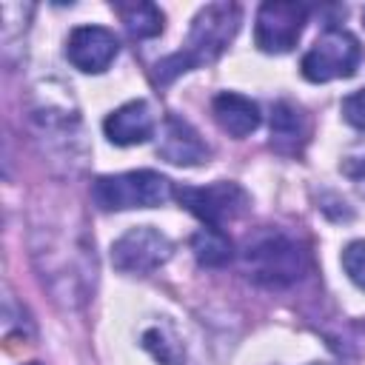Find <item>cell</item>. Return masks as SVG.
Returning a JSON list of instances; mask_svg holds the SVG:
<instances>
[{
	"label": "cell",
	"instance_id": "6da1fadb",
	"mask_svg": "<svg viewBox=\"0 0 365 365\" xmlns=\"http://www.w3.org/2000/svg\"><path fill=\"white\" fill-rule=\"evenodd\" d=\"M237 29H240V6H234V3H211V6L200 9V14L191 23L185 48L157 63V68H154L157 83L165 86L177 74L191 71L200 63L217 60L225 51V46L234 40Z\"/></svg>",
	"mask_w": 365,
	"mask_h": 365
},
{
	"label": "cell",
	"instance_id": "7a4b0ae2",
	"mask_svg": "<svg viewBox=\"0 0 365 365\" xmlns=\"http://www.w3.org/2000/svg\"><path fill=\"white\" fill-rule=\"evenodd\" d=\"M91 197L103 211H128V208H154L174 197L171 180L157 171H125L97 177Z\"/></svg>",
	"mask_w": 365,
	"mask_h": 365
},
{
	"label": "cell",
	"instance_id": "3957f363",
	"mask_svg": "<svg viewBox=\"0 0 365 365\" xmlns=\"http://www.w3.org/2000/svg\"><path fill=\"white\" fill-rule=\"evenodd\" d=\"M245 265L257 282L271 285V288H282V285H291L302 277L305 254L291 237H285L279 231H268V234H259L248 242Z\"/></svg>",
	"mask_w": 365,
	"mask_h": 365
},
{
	"label": "cell",
	"instance_id": "277c9868",
	"mask_svg": "<svg viewBox=\"0 0 365 365\" xmlns=\"http://www.w3.org/2000/svg\"><path fill=\"white\" fill-rule=\"evenodd\" d=\"M362 60L359 40L345 29H328L302 57V74L311 83H328L336 77H351Z\"/></svg>",
	"mask_w": 365,
	"mask_h": 365
},
{
	"label": "cell",
	"instance_id": "5b68a950",
	"mask_svg": "<svg viewBox=\"0 0 365 365\" xmlns=\"http://www.w3.org/2000/svg\"><path fill=\"white\" fill-rule=\"evenodd\" d=\"M177 200L182 202V208H188L194 217H200L211 228H220L222 222H231V220L242 217L251 205V197L245 194V188L237 185V182H228V180L211 182V185H202V188H188L185 185V188L177 191Z\"/></svg>",
	"mask_w": 365,
	"mask_h": 365
},
{
	"label": "cell",
	"instance_id": "8992f818",
	"mask_svg": "<svg viewBox=\"0 0 365 365\" xmlns=\"http://www.w3.org/2000/svg\"><path fill=\"white\" fill-rule=\"evenodd\" d=\"M305 17H308V9L302 3H282V0L262 3L254 26L257 46L268 54L291 51L305 29Z\"/></svg>",
	"mask_w": 365,
	"mask_h": 365
},
{
	"label": "cell",
	"instance_id": "52a82bcc",
	"mask_svg": "<svg viewBox=\"0 0 365 365\" xmlns=\"http://www.w3.org/2000/svg\"><path fill=\"white\" fill-rule=\"evenodd\" d=\"M168 257L171 240L151 225H137L111 245V262L123 274H151Z\"/></svg>",
	"mask_w": 365,
	"mask_h": 365
},
{
	"label": "cell",
	"instance_id": "ba28073f",
	"mask_svg": "<svg viewBox=\"0 0 365 365\" xmlns=\"http://www.w3.org/2000/svg\"><path fill=\"white\" fill-rule=\"evenodd\" d=\"M117 51H120V43H117L114 31H108L103 26H80L68 34V43H66V57L71 60L74 68H80L86 74L106 71L114 63Z\"/></svg>",
	"mask_w": 365,
	"mask_h": 365
},
{
	"label": "cell",
	"instance_id": "9c48e42d",
	"mask_svg": "<svg viewBox=\"0 0 365 365\" xmlns=\"http://www.w3.org/2000/svg\"><path fill=\"white\" fill-rule=\"evenodd\" d=\"M103 128L114 145H137L154 134V117L148 111V103L131 100V103L120 106L117 111H111L106 117Z\"/></svg>",
	"mask_w": 365,
	"mask_h": 365
},
{
	"label": "cell",
	"instance_id": "30bf717a",
	"mask_svg": "<svg viewBox=\"0 0 365 365\" xmlns=\"http://www.w3.org/2000/svg\"><path fill=\"white\" fill-rule=\"evenodd\" d=\"M157 151H160V157H165L174 165H197L208 157V145L202 143V137L180 117L165 120Z\"/></svg>",
	"mask_w": 365,
	"mask_h": 365
},
{
	"label": "cell",
	"instance_id": "8fae6325",
	"mask_svg": "<svg viewBox=\"0 0 365 365\" xmlns=\"http://www.w3.org/2000/svg\"><path fill=\"white\" fill-rule=\"evenodd\" d=\"M211 111H214V120L220 123L222 131H228L231 137H248L251 131H257L259 125V106L242 94H234V91H222L214 97L211 103Z\"/></svg>",
	"mask_w": 365,
	"mask_h": 365
},
{
	"label": "cell",
	"instance_id": "7c38bea8",
	"mask_svg": "<svg viewBox=\"0 0 365 365\" xmlns=\"http://www.w3.org/2000/svg\"><path fill=\"white\" fill-rule=\"evenodd\" d=\"M308 140V120L291 103H277L271 114V145L279 154H299Z\"/></svg>",
	"mask_w": 365,
	"mask_h": 365
},
{
	"label": "cell",
	"instance_id": "4fadbf2b",
	"mask_svg": "<svg viewBox=\"0 0 365 365\" xmlns=\"http://www.w3.org/2000/svg\"><path fill=\"white\" fill-rule=\"evenodd\" d=\"M191 251H194L197 262H200V265H208V268H220V265H225V262L234 257L231 240H228L220 228H211V225L200 228V231L191 237Z\"/></svg>",
	"mask_w": 365,
	"mask_h": 365
},
{
	"label": "cell",
	"instance_id": "5bb4252c",
	"mask_svg": "<svg viewBox=\"0 0 365 365\" xmlns=\"http://www.w3.org/2000/svg\"><path fill=\"white\" fill-rule=\"evenodd\" d=\"M114 9L123 17L125 29L140 40L163 31V11L154 3H117Z\"/></svg>",
	"mask_w": 365,
	"mask_h": 365
},
{
	"label": "cell",
	"instance_id": "9a60e30c",
	"mask_svg": "<svg viewBox=\"0 0 365 365\" xmlns=\"http://www.w3.org/2000/svg\"><path fill=\"white\" fill-rule=\"evenodd\" d=\"M342 268L351 282L365 291V240H356L342 251Z\"/></svg>",
	"mask_w": 365,
	"mask_h": 365
},
{
	"label": "cell",
	"instance_id": "2e32d148",
	"mask_svg": "<svg viewBox=\"0 0 365 365\" xmlns=\"http://www.w3.org/2000/svg\"><path fill=\"white\" fill-rule=\"evenodd\" d=\"M342 117H345V123L348 125H354V128H359V131H365V88H359V91H354V94H348L345 100H342Z\"/></svg>",
	"mask_w": 365,
	"mask_h": 365
},
{
	"label": "cell",
	"instance_id": "e0dca14e",
	"mask_svg": "<svg viewBox=\"0 0 365 365\" xmlns=\"http://www.w3.org/2000/svg\"><path fill=\"white\" fill-rule=\"evenodd\" d=\"M362 23H365V9H362Z\"/></svg>",
	"mask_w": 365,
	"mask_h": 365
},
{
	"label": "cell",
	"instance_id": "ac0fdd59",
	"mask_svg": "<svg viewBox=\"0 0 365 365\" xmlns=\"http://www.w3.org/2000/svg\"><path fill=\"white\" fill-rule=\"evenodd\" d=\"M29 365H40V362H29Z\"/></svg>",
	"mask_w": 365,
	"mask_h": 365
}]
</instances>
